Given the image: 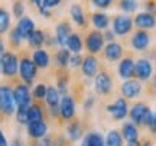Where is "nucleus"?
<instances>
[{
	"label": "nucleus",
	"mask_w": 156,
	"mask_h": 146,
	"mask_svg": "<svg viewBox=\"0 0 156 146\" xmlns=\"http://www.w3.org/2000/svg\"><path fill=\"white\" fill-rule=\"evenodd\" d=\"M0 107L2 112L6 116H10L16 112V101H15V94L10 90V87L3 85L0 88Z\"/></svg>",
	"instance_id": "nucleus-1"
},
{
	"label": "nucleus",
	"mask_w": 156,
	"mask_h": 146,
	"mask_svg": "<svg viewBox=\"0 0 156 146\" xmlns=\"http://www.w3.org/2000/svg\"><path fill=\"white\" fill-rule=\"evenodd\" d=\"M19 64H20V61H17V56L15 54L6 52L2 55V61H0L2 73L6 77H15L17 74V69H19Z\"/></svg>",
	"instance_id": "nucleus-2"
},
{
	"label": "nucleus",
	"mask_w": 156,
	"mask_h": 146,
	"mask_svg": "<svg viewBox=\"0 0 156 146\" xmlns=\"http://www.w3.org/2000/svg\"><path fill=\"white\" fill-rule=\"evenodd\" d=\"M36 65L32 59L29 58H22L20 64H19V74H20V78L26 83V84H32L34 83L35 77H36Z\"/></svg>",
	"instance_id": "nucleus-3"
},
{
	"label": "nucleus",
	"mask_w": 156,
	"mask_h": 146,
	"mask_svg": "<svg viewBox=\"0 0 156 146\" xmlns=\"http://www.w3.org/2000/svg\"><path fill=\"white\" fill-rule=\"evenodd\" d=\"M104 35L101 34L100 30H93L87 35V39H85V45H87V49L91 52V54H97L100 52L103 45H104Z\"/></svg>",
	"instance_id": "nucleus-4"
},
{
	"label": "nucleus",
	"mask_w": 156,
	"mask_h": 146,
	"mask_svg": "<svg viewBox=\"0 0 156 146\" xmlns=\"http://www.w3.org/2000/svg\"><path fill=\"white\" fill-rule=\"evenodd\" d=\"M132 26H133V20L130 16H126V15H120L114 19L113 22V30L116 35H127L130 30H132Z\"/></svg>",
	"instance_id": "nucleus-5"
},
{
	"label": "nucleus",
	"mask_w": 156,
	"mask_h": 146,
	"mask_svg": "<svg viewBox=\"0 0 156 146\" xmlns=\"http://www.w3.org/2000/svg\"><path fill=\"white\" fill-rule=\"evenodd\" d=\"M107 112L112 114L116 120H123L129 114V109H127V103L123 98H117L114 104L107 106Z\"/></svg>",
	"instance_id": "nucleus-6"
},
{
	"label": "nucleus",
	"mask_w": 156,
	"mask_h": 146,
	"mask_svg": "<svg viewBox=\"0 0 156 146\" xmlns=\"http://www.w3.org/2000/svg\"><path fill=\"white\" fill-rule=\"evenodd\" d=\"M134 74L140 81H147L153 74V67H152L151 61L147 59H139L136 62V68H134Z\"/></svg>",
	"instance_id": "nucleus-7"
},
{
	"label": "nucleus",
	"mask_w": 156,
	"mask_h": 146,
	"mask_svg": "<svg viewBox=\"0 0 156 146\" xmlns=\"http://www.w3.org/2000/svg\"><path fill=\"white\" fill-rule=\"evenodd\" d=\"M17 107H30V93L25 84H19L13 91Z\"/></svg>",
	"instance_id": "nucleus-8"
},
{
	"label": "nucleus",
	"mask_w": 156,
	"mask_h": 146,
	"mask_svg": "<svg viewBox=\"0 0 156 146\" xmlns=\"http://www.w3.org/2000/svg\"><path fill=\"white\" fill-rule=\"evenodd\" d=\"M113 81L107 73H98L95 77V90L98 94H108L112 91Z\"/></svg>",
	"instance_id": "nucleus-9"
},
{
	"label": "nucleus",
	"mask_w": 156,
	"mask_h": 146,
	"mask_svg": "<svg viewBox=\"0 0 156 146\" xmlns=\"http://www.w3.org/2000/svg\"><path fill=\"white\" fill-rule=\"evenodd\" d=\"M142 91V87H140V83L136 81V80H127L122 84V94L126 98H134L137 97Z\"/></svg>",
	"instance_id": "nucleus-10"
},
{
	"label": "nucleus",
	"mask_w": 156,
	"mask_h": 146,
	"mask_svg": "<svg viewBox=\"0 0 156 146\" xmlns=\"http://www.w3.org/2000/svg\"><path fill=\"white\" fill-rule=\"evenodd\" d=\"M59 110H61V117L68 120L75 114V103L71 96H64L61 98V104H59Z\"/></svg>",
	"instance_id": "nucleus-11"
},
{
	"label": "nucleus",
	"mask_w": 156,
	"mask_h": 146,
	"mask_svg": "<svg viewBox=\"0 0 156 146\" xmlns=\"http://www.w3.org/2000/svg\"><path fill=\"white\" fill-rule=\"evenodd\" d=\"M83 74L85 77H97V71H98V61H97V58L93 55H88L84 58V62H83Z\"/></svg>",
	"instance_id": "nucleus-12"
},
{
	"label": "nucleus",
	"mask_w": 156,
	"mask_h": 146,
	"mask_svg": "<svg viewBox=\"0 0 156 146\" xmlns=\"http://www.w3.org/2000/svg\"><path fill=\"white\" fill-rule=\"evenodd\" d=\"M134 68H136V64L132 58H123L119 64V75L124 80L132 78L134 74Z\"/></svg>",
	"instance_id": "nucleus-13"
},
{
	"label": "nucleus",
	"mask_w": 156,
	"mask_h": 146,
	"mask_svg": "<svg viewBox=\"0 0 156 146\" xmlns=\"http://www.w3.org/2000/svg\"><path fill=\"white\" fill-rule=\"evenodd\" d=\"M134 25L142 29H151L156 25V19L149 12H142L134 17Z\"/></svg>",
	"instance_id": "nucleus-14"
},
{
	"label": "nucleus",
	"mask_w": 156,
	"mask_h": 146,
	"mask_svg": "<svg viewBox=\"0 0 156 146\" xmlns=\"http://www.w3.org/2000/svg\"><path fill=\"white\" fill-rule=\"evenodd\" d=\"M46 132H48V126L44 120L28 124V135L34 139H44Z\"/></svg>",
	"instance_id": "nucleus-15"
},
{
	"label": "nucleus",
	"mask_w": 156,
	"mask_h": 146,
	"mask_svg": "<svg viewBox=\"0 0 156 146\" xmlns=\"http://www.w3.org/2000/svg\"><path fill=\"white\" fill-rule=\"evenodd\" d=\"M149 110V107L143 104V103H136L132 109H130V112H129V116L132 119V122L134 124H142V120H143V116L146 114V112Z\"/></svg>",
	"instance_id": "nucleus-16"
},
{
	"label": "nucleus",
	"mask_w": 156,
	"mask_h": 146,
	"mask_svg": "<svg viewBox=\"0 0 156 146\" xmlns=\"http://www.w3.org/2000/svg\"><path fill=\"white\" fill-rule=\"evenodd\" d=\"M16 29L20 32V35L23 36V39H28L29 36H30V34H32L34 30H36V29H35V23L30 17H22V19L17 22Z\"/></svg>",
	"instance_id": "nucleus-17"
},
{
	"label": "nucleus",
	"mask_w": 156,
	"mask_h": 146,
	"mask_svg": "<svg viewBox=\"0 0 156 146\" xmlns=\"http://www.w3.org/2000/svg\"><path fill=\"white\" fill-rule=\"evenodd\" d=\"M132 46L134 49L142 51L149 46V35L146 30H139L132 36Z\"/></svg>",
	"instance_id": "nucleus-18"
},
{
	"label": "nucleus",
	"mask_w": 156,
	"mask_h": 146,
	"mask_svg": "<svg viewBox=\"0 0 156 146\" xmlns=\"http://www.w3.org/2000/svg\"><path fill=\"white\" fill-rule=\"evenodd\" d=\"M71 26L68 25V23H59L58 26H56V36L55 39L56 42L59 44V45L65 46L68 44V39H69V36H71Z\"/></svg>",
	"instance_id": "nucleus-19"
},
{
	"label": "nucleus",
	"mask_w": 156,
	"mask_h": 146,
	"mask_svg": "<svg viewBox=\"0 0 156 146\" xmlns=\"http://www.w3.org/2000/svg\"><path fill=\"white\" fill-rule=\"evenodd\" d=\"M104 55L108 61H117L120 59L123 55V48L116 42H112V44H107V46L104 48Z\"/></svg>",
	"instance_id": "nucleus-20"
},
{
	"label": "nucleus",
	"mask_w": 156,
	"mask_h": 146,
	"mask_svg": "<svg viewBox=\"0 0 156 146\" xmlns=\"http://www.w3.org/2000/svg\"><path fill=\"white\" fill-rule=\"evenodd\" d=\"M81 146H106V139L100 135V133H88L83 139V143Z\"/></svg>",
	"instance_id": "nucleus-21"
},
{
	"label": "nucleus",
	"mask_w": 156,
	"mask_h": 146,
	"mask_svg": "<svg viewBox=\"0 0 156 146\" xmlns=\"http://www.w3.org/2000/svg\"><path fill=\"white\" fill-rule=\"evenodd\" d=\"M32 61L35 62V65L39 68H46L49 65V55L45 49H36L34 52Z\"/></svg>",
	"instance_id": "nucleus-22"
},
{
	"label": "nucleus",
	"mask_w": 156,
	"mask_h": 146,
	"mask_svg": "<svg viewBox=\"0 0 156 146\" xmlns=\"http://www.w3.org/2000/svg\"><path fill=\"white\" fill-rule=\"evenodd\" d=\"M122 133H123V137L127 142L137 141V137H139V132H137V127H136L134 123H124L123 124Z\"/></svg>",
	"instance_id": "nucleus-23"
},
{
	"label": "nucleus",
	"mask_w": 156,
	"mask_h": 146,
	"mask_svg": "<svg viewBox=\"0 0 156 146\" xmlns=\"http://www.w3.org/2000/svg\"><path fill=\"white\" fill-rule=\"evenodd\" d=\"M46 103H48V106L52 109V107H58L61 104V98H59V91L56 87L54 85H49L48 87V93H46Z\"/></svg>",
	"instance_id": "nucleus-24"
},
{
	"label": "nucleus",
	"mask_w": 156,
	"mask_h": 146,
	"mask_svg": "<svg viewBox=\"0 0 156 146\" xmlns=\"http://www.w3.org/2000/svg\"><path fill=\"white\" fill-rule=\"evenodd\" d=\"M28 44L30 46H34V48H38L41 49V46L45 44V35L42 30H34L30 36L28 38Z\"/></svg>",
	"instance_id": "nucleus-25"
},
{
	"label": "nucleus",
	"mask_w": 156,
	"mask_h": 146,
	"mask_svg": "<svg viewBox=\"0 0 156 146\" xmlns=\"http://www.w3.org/2000/svg\"><path fill=\"white\" fill-rule=\"evenodd\" d=\"M67 46L71 52H74V55H78L80 51L83 49V41H81V38H80V35H77V34L71 35L69 39H68Z\"/></svg>",
	"instance_id": "nucleus-26"
},
{
	"label": "nucleus",
	"mask_w": 156,
	"mask_h": 146,
	"mask_svg": "<svg viewBox=\"0 0 156 146\" xmlns=\"http://www.w3.org/2000/svg\"><path fill=\"white\" fill-rule=\"evenodd\" d=\"M69 13H71L73 20L77 23V25H80V26H84V25H85V19H84L83 9H81V6H80V5H73V6H71Z\"/></svg>",
	"instance_id": "nucleus-27"
},
{
	"label": "nucleus",
	"mask_w": 156,
	"mask_h": 146,
	"mask_svg": "<svg viewBox=\"0 0 156 146\" xmlns=\"http://www.w3.org/2000/svg\"><path fill=\"white\" fill-rule=\"evenodd\" d=\"M91 20H93V25H94L97 29H106L108 26V16L104 15V13H94L91 16Z\"/></svg>",
	"instance_id": "nucleus-28"
},
{
	"label": "nucleus",
	"mask_w": 156,
	"mask_h": 146,
	"mask_svg": "<svg viewBox=\"0 0 156 146\" xmlns=\"http://www.w3.org/2000/svg\"><path fill=\"white\" fill-rule=\"evenodd\" d=\"M71 51L69 49H65V48H62L56 52V56H55V61L56 64L59 65V67H67L68 64H69V59H71V54H69Z\"/></svg>",
	"instance_id": "nucleus-29"
},
{
	"label": "nucleus",
	"mask_w": 156,
	"mask_h": 146,
	"mask_svg": "<svg viewBox=\"0 0 156 146\" xmlns=\"http://www.w3.org/2000/svg\"><path fill=\"white\" fill-rule=\"evenodd\" d=\"M122 145H123L122 135L117 130H110L106 137V146H122Z\"/></svg>",
	"instance_id": "nucleus-30"
},
{
	"label": "nucleus",
	"mask_w": 156,
	"mask_h": 146,
	"mask_svg": "<svg viewBox=\"0 0 156 146\" xmlns=\"http://www.w3.org/2000/svg\"><path fill=\"white\" fill-rule=\"evenodd\" d=\"M28 119H29V124L35 123V122H41V120H44V119H42V110H41V107L35 106V104L29 107Z\"/></svg>",
	"instance_id": "nucleus-31"
},
{
	"label": "nucleus",
	"mask_w": 156,
	"mask_h": 146,
	"mask_svg": "<svg viewBox=\"0 0 156 146\" xmlns=\"http://www.w3.org/2000/svg\"><path fill=\"white\" fill-rule=\"evenodd\" d=\"M81 135H83V130H81V126H80L78 122H74L73 124H69V127H68V136H69L71 141L80 139Z\"/></svg>",
	"instance_id": "nucleus-32"
},
{
	"label": "nucleus",
	"mask_w": 156,
	"mask_h": 146,
	"mask_svg": "<svg viewBox=\"0 0 156 146\" xmlns=\"http://www.w3.org/2000/svg\"><path fill=\"white\" fill-rule=\"evenodd\" d=\"M9 26H10V15L2 9V10H0V32H2V34L7 32Z\"/></svg>",
	"instance_id": "nucleus-33"
},
{
	"label": "nucleus",
	"mask_w": 156,
	"mask_h": 146,
	"mask_svg": "<svg viewBox=\"0 0 156 146\" xmlns=\"http://www.w3.org/2000/svg\"><path fill=\"white\" fill-rule=\"evenodd\" d=\"M28 112H29V107H17L16 119H17V122H19L20 124H29Z\"/></svg>",
	"instance_id": "nucleus-34"
},
{
	"label": "nucleus",
	"mask_w": 156,
	"mask_h": 146,
	"mask_svg": "<svg viewBox=\"0 0 156 146\" xmlns=\"http://www.w3.org/2000/svg\"><path fill=\"white\" fill-rule=\"evenodd\" d=\"M120 9L123 12H134L137 9V3L133 0H123L120 2Z\"/></svg>",
	"instance_id": "nucleus-35"
},
{
	"label": "nucleus",
	"mask_w": 156,
	"mask_h": 146,
	"mask_svg": "<svg viewBox=\"0 0 156 146\" xmlns=\"http://www.w3.org/2000/svg\"><path fill=\"white\" fill-rule=\"evenodd\" d=\"M9 38H10L12 45H15V46H19V45H20V42H22V39H23V36L20 35V32H19L16 28H15V29H13V30L10 32Z\"/></svg>",
	"instance_id": "nucleus-36"
},
{
	"label": "nucleus",
	"mask_w": 156,
	"mask_h": 146,
	"mask_svg": "<svg viewBox=\"0 0 156 146\" xmlns=\"http://www.w3.org/2000/svg\"><path fill=\"white\" fill-rule=\"evenodd\" d=\"M46 93H48V87L44 84H38L34 88V96L36 98H45L46 97Z\"/></svg>",
	"instance_id": "nucleus-37"
},
{
	"label": "nucleus",
	"mask_w": 156,
	"mask_h": 146,
	"mask_svg": "<svg viewBox=\"0 0 156 146\" xmlns=\"http://www.w3.org/2000/svg\"><path fill=\"white\" fill-rule=\"evenodd\" d=\"M23 12H25V6H23V3L16 2V3L13 5V15H15V17H17V19L20 20V19H22Z\"/></svg>",
	"instance_id": "nucleus-38"
},
{
	"label": "nucleus",
	"mask_w": 156,
	"mask_h": 146,
	"mask_svg": "<svg viewBox=\"0 0 156 146\" xmlns=\"http://www.w3.org/2000/svg\"><path fill=\"white\" fill-rule=\"evenodd\" d=\"M56 88H58V91H59V94H62V96H67L68 80L67 78H59V81H58V85H56Z\"/></svg>",
	"instance_id": "nucleus-39"
},
{
	"label": "nucleus",
	"mask_w": 156,
	"mask_h": 146,
	"mask_svg": "<svg viewBox=\"0 0 156 146\" xmlns=\"http://www.w3.org/2000/svg\"><path fill=\"white\" fill-rule=\"evenodd\" d=\"M83 62L84 59L81 58V55L78 54V55H74L71 56V59H69V65L73 68H77V67H83Z\"/></svg>",
	"instance_id": "nucleus-40"
},
{
	"label": "nucleus",
	"mask_w": 156,
	"mask_h": 146,
	"mask_svg": "<svg viewBox=\"0 0 156 146\" xmlns=\"http://www.w3.org/2000/svg\"><path fill=\"white\" fill-rule=\"evenodd\" d=\"M152 119H153V113L151 112V109L146 112V114L143 116V120H142V126H151Z\"/></svg>",
	"instance_id": "nucleus-41"
},
{
	"label": "nucleus",
	"mask_w": 156,
	"mask_h": 146,
	"mask_svg": "<svg viewBox=\"0 0 156 146\" xmlns=\"http://www.w3.org/2000/svg\"><path fill=\"white\" fill-rule=\"evenodd\" d=\"M93 5L100 7V9H107L108 6L112 5V2L110 0H93Z\"/></svg>",
	"instance_id": "nucleus-42"
},
{
	"label": "nucleus",
	"mask_w": 156,
	"mask_h": 146,
	"mask_svg": "<svg viewBox=\"0 0 156 146\" xmlns=\"http://www.w3.org/2000/svg\"><path fill=\"white\" fill-rule=\"evenodd\" d=\"M113 39H114V32H112V30H106V34H104V41L112 44Z\"/></svg>",
	"instance_id": "nucleus-43"
},
{
	"label": "nucleus",
	"mask_w": 156,
	"mask_h": 146,
	"mask_svg": "<svg viewBox=\"0 0 156 146\" xmlns=\"http://www.w3.org/2000/svg\"><path fill=\"white\" fill-rule=\"evenodd\" d=\"M156 10V3L155 2H146V12H153Z\"/></svg>",
	"instance_id": "nucleus-44"
},
{
	"label": "nucleus",
	"mask_w": 156,
	"mask_h": 146,
	"mask_svg": "<svg viewBox=\"0 0 156 146\" xmlns=\"http://www.w3.org/2000/svg\"><path fill=\"white\" fill-rule=\"evenodd\" d=\"M151 130L153 133H156V113H153V119H152V123H151Z\"/></svg>",
	"instance_id": "nucleus-45"
},
{
	"label": "nucleus",
	"mask_w": 156,
	"mask_h": 146,
	"mask_svg": "<svg viewBox=\"0 0 156 146\" xmlns=\"http://www.w3.org/2000/svg\"><path fill=\"white\" fill-rule=\"evenodd\" d=\"M39 12H41V15L45 17H51V12L48 9H45V7H39Z\"/></svg>",
	"instance_id": "nucleus-46"
},
{
	"label": "nucleus",
	"mask_w": 156,
	"mask_h": 146,
	"mask_svg": "<svg viewBox=\"0 0 156 146\" xmlns=\"http://www.w3.org/2000/svg\"><path fill=\"white\" fill-rule=\"evenodd\" d=\"M93 103H94V98H93V97H90L88 100L85 101V104H84V107H85V109H90V107L93 106Z\"/></svg>",
	"instance_id": "nucleus-47"
},
{
	"label": "nucleus",
	"mask_w": 156,
	"mask_h": 146,
	"mask_svg": "<svg viewBox=\"0 0 156 146\" xmlns=\"http://www.w3.org/2000/svg\"><path fill=\"white\" fill-rule=\"evenodd\" d=\"M0 146H7V141H6L3 133H0Z\"/></svg>",
	"instance_id": "nucleus-48"
},
{
	"label": "nucleus",
	"mask_w": 156,
	"mask_h": 146,
	"mask_svg": "<svg viewBox=\"0 0 156 146\" xmlns=\"http://www.w3.org/2000/svg\"><path fill=\"white\" fill-rule=\"evenodd\" d=\"M10 146H25V145H23V142H22V141H17V139H16V141L12 142V145H10Z\"/></svg>",
	"instance_id": "nucleus-49"
},
{
	"label": "nucleus",
	"mask_w": 156,
	"mask_h": 146,
	"mask_svg": "<svg viewBox=\"0 0 156 146\" xmlns=\"http://www.w3.org/2000/svg\"><path fill=\"white\" fill-rule=\"evenodd\" d=\"M127 146H142L139 143V141H133V142H127Z\"/></svg>",
	"instance_id": "nucleus-50"
},
{
	"label": "nucleus",
	"mask_w": 156,
	"mask_h": 146,
	"mask_svg": "<svg viewBox=\"0 0 156 146\" xmlns=\"http://www.w3.org/2000/svg\"><path fill=\"white\" fill-rule=\"evenodd\" d=\"M142 146H152V142H145Z\"/></svg>",
	"instance_id": "nucleus-51"
},
{
	"label": "nucleus",
	"mask_w": 156,
	"mask_h": 146,
	"mask_svg": "<svg viewBox=\"0 0 156 146\" xmlns=\"http://www.w3.org/2000/svg\"><path fill=\"white\" fill-rule=\"evenodd\" d=\"M34 146H42V145H41V143H39V145H34Z\"/></svg>",
	"instance_id": "nucleus-52"
},
{
	"label": "nucleus",
	"mask_w": 156,
	"mask_h": 146,
	"mask_svg": "<svg viewBox=\"0 0 156 146\" xmlns=\"http://www.w3.org/2000/svg\"><path fill=\"white\" fill-rule=\"evenodd\" d=\"M155 85H156V75H155Z\"/></svg>",
	"instance_id": "nucleus-53"
},
{
	"label": "nucleus",
	"mask_w": 156,
	"mask_h": 146,
	"mask_svg": "<svg viewBox=\"0 0 156 146\" xmlns=\"http://www.w3.org/2000/svg\"><path fill=\"white\" fill-rule=\"evenodd\" d=\"M155 58H156V55H155Z\"/></svg>",
	"instance_id": "nucleus-54"
}]
</instances>
